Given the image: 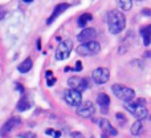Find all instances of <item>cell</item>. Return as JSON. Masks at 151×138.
<instances>
[{
  "instance_id": "obj_27",
  "label": "cell",
  "mask_w": 151,
  "mask_h": 138,
  "mask_svg": "<svg viewBox=\"0 0 151 138\" xmlns=\"http://www.w3.org/2000/svg\"><path fill=\"white\" fill-rule=\"evenodd\" d=\"M55 78H52V80H48V86H52L53 85V84H55Z\"/></svg>"
},
{
  "instance_id": "obj_10",
  "label": "cell",
  "mask_w": 151,
  "mask_h": 138,
  "mask_svg": "<svg viewBox=\"0 0 151 138\" xmlns=\"http://www.w3.org/2000/svg\"><path fill=\"white\" fill-rule=\"evenodd\" d=\"M20 125H21V120L19 117L9 118V120L3 125V128L0 129V136H5V134H8L11 130H13L16 126H20Z\"/></svg>"
},
{
  "instance_id": "obj_15",
  "label": "cell",
  "mask_w": 151,
  "mask_h": 138,
  "mask_svg": "<svg viewBox=\"0 0 151 138\" xmlns=\"http://www.w3.org/2000/svg\"><path fill=\"white\" fill-rule=\"evenodd\" d=\"M141 36H142V39H143V44L146 45V47L151 44V24L141 28Z\"/></svg>"
},
{
  "instance_id": "obj_25",
  "label": "cell",
  "mask_w": 151,
  "mask_h": 138,
  "mask_svg": "<svg viewBox=\"0 0 151 138\" xmlns=\"http://www.w3.org/2000/svg\"><path fill=\"white\" fill-rule=\"evenodd\" d=\"M4 16H5V11H4V8L0 7V20H3V19H4Z\"/></svg>"
},
{
  "instance_id": "obj_7",
  "label": "cell",
  "mask_w": 151,
  "mask_h": 138,
  "mask_svg": "<svg viewBox=\"0 0 151 138\" xmlns=\"http://www.w3.org/2000/svg\"><path fill=\"white\" fill-rule=\"evenodd\" d=\"M91 78H93V81L96 84H98V85L105 84V82H107L110 78V70L107 68H97L91 73Z\"/></svg>"
},
{
  "instance_id": "obj_6",
  "label": "cell",
  "mask_w": 151,
  "mask_h": 138,
  "mask_svg": "<svg viewBox=\"0 0 151 138\" xmlns=\"http://www.w3.org/2000/svg\"><path fill=\"white\" fill-rule=\"evenodd\" d=\"M72 49H73V43L70 40H65V41L60 43V45L56 49V60L58 61L66 60L69 57V55H70Z\"/></svg>"
},
{
  "instance_id": "obj_3",
  "label": "cell",
  "mask_w": 151,
  "mask_h": 138,
  "mask_svg": "<svg viewBox=\"0 0 151 138\" xmlns=\"http://www.w3.org/2000/svg\"><path fill=\"white\" fill-rule=\"evenodd\" d=\"M76 51H77V53L80 56H94V55H97V53H99L101 45H99V43L94 41V40H90V41L82 43L81 45H78Z\"/></svg>"
},
{
  "instance_id": "obj_30",
  "label": "cell",
  "mask_w": 151,
  "mask_h": 138,
  "mask_svg": "<svg viewBox=\"0 0 151 138\" xmlns=\"http://www.w3.org/2000/svg\"><path fill=\"white\" fill-rule=\"evenodd\" d=\"M40 43H41V41L39 40V41H37V49H40V48H41V44H40Z\"/></svg>"
},
{
  "instance_id": "obj_24",
  "label": "cell",
  "mask_w": 151,
  "mask_h": 138,
  "mask_svg": "<svg viewBox=\"0 0 151 138\" xmlns=\"http://www.w3.org/2000/svg\"><path fill=\"white\" fill-rule=\"evenodd\" d=\"M142 15L151 16V9H149V8H143V9H142Z\"/></svg>"
},
{
  "instance_id": "obj_21",
  "label": "cell",
  "mask_w": 151,
  "mask_h": 138,
  "mask_svg": "<svg viewBox=\"0 0 151 138\" xmlns=\"http://www.w3.org/2000/svg\"><path fill=\"white\" fill-rule=\"evenodd\" d=\"M115 118H117L118 121H119V122H126V118H125V114H122V113H117V114H115Z\"/></svg>"
},
{
  "instance_id": "obj_4",
  "label": "cell",
  "mask_w": 151,
  "mask_h": 138,
  "mask_svg": "<svg viewBox=\"0 0 151 138\" xmlns=\"http://www.w3.org/2000/svg\"><path fill=\"white\" fill-rule=\"evenodd\" d=\"M113 93L118 97L122 101H131L135 97V92L131 88H127V86L122 85V84H114L111 88Z\"/></svg>"
},
{
  "instance_id": "obj_32",
  "label": "cell",
  "mask_w": 151,
  "mask_h": 138,
  "mask_svg": "<svg viewBox=\"0 0 151 138\" xmlns=\"http://www.w3.org/2000/svg\"><path fill=\"white\" fill-rule=\"evenodd\" d=\"M149 120H150V121H151V116H150V117H149Z\"/></svg>"
},
{
  "instance_id": "obj_23",
  "label": "cell",
  "mask_w": 151,
  "mask_h": 138,
  "mask_svg": "<svg viewBox=\"0 0 151 138\" xmlns=\"http://www.w3.org/2000/svg\"><path fill=\"white\" fill-rule=\"evenodd\" d=\"M47 134H49V136H55V137H60L61 133L60 131H55V130H50V129H48L47 131H45Z\"/></svg>"
},
{
  "instance_id": "obj_29",
  "label": "cell",
  "mask_w": 151,
  "mask_h": 138,
  "mask_svg": "<svg viewBox=\"0 0 151 138\" xmlns=\"http://www.w3.org/2000/svg\"><path fill=\"white\" fill-rule=\"evenodd\" d=\"M72 136H74V137H81V134H80V133H72Z\"/></svg>"
},
{
  "instance_id": "obj_9",
  "label": "cell",
  "mask_w": 151,
  "mask_h": 138,
  "mask_svg": "<svg viewBox=\"0 0 151 138\" xmlns=\"http://www.w3.org/2000/svg\"><path fill=\"white\" fill-rule=\"evenodd\" d=\"M68 85L73 89H77L80 92H83L89 88V82L86 78H82V77H78V76H73L68 80Z\"/></svg>"
},
{
  "instance_id": "obj_26",
  "label": "cell",
  "mask_w": 151,
  "mask_h": 138,
  "mask_svg": "<svg viewBox=\"0 0 151 138\" xmlns=\"http://www.w3.org/2000/svg\"><path fill=\"white\" fill-rule=\"evenodd\" d=\"M20 137H35V134L33 133H23V134H20Z\"/></svg>"
},
{
  "instance_id": "obj_1",
  "label": "cell",
  "mask_w": 151,
  "mask_h": 138,
  "mask_svg": "<svg viewBox=\"0 0 151 138\" xmlns=\"http://www.w3.org/2000/svg\"><path fill=\"white\" fill-rule=\"evenodd\" d=\"M126 27V17L121 11H110L107 13V28L110 33L118 35L125 29Z\"/></svg>"
},
{
  "instance_id": "obj_20",
  "label": "cell",
  "mask_w": 151,
  "mask_h": 138,
  "mask_svg": "<svg viewBox=\"0 0 151 138\" xmlns=\"http://www.w3.org/2000/svg\"><path fill=\"white\" fill-rule=\"evenodd\" d=\"M118 4L123 11H129L133 7V0H118Z\"/></svg>"
},
{
  "instance_id": "obj_31",
  "label": "cell",
  "mask_w": 151,
  "mask_h": 138,
  "mask_svg": "<svg viewBox=\"0 0 151 138\" xmlns=\"http://www.w3.org/2000/svg\"><path fill=\"white\" fill-rule=\"evenodd\" d=\"M25 3H31V1H33V0H24Z\"/></svg>"
},
{
  "instance_id": "obj_13",
  "label": "cell",
  "mask_w": 151,
  "mask_h": 138,
  "mask_svg": "<svg viewBox=\"0 0 151 138\" xmlns=\"http://www.w3.org/2000/svg\"><path fill=\"white\" fill-rule=\"evenodd\" d=\"M68 8H69V4H68V3H61V4L56 5V8H55V11H53V13L50 15V17L47 20V24H52L53 21H55L56 19H57L58 16L61 15V13L65 12Z\"/></svg>"
},
{
  "instance_id": "obj_33",
  "label": "cell",
  "mask_w": 151,
  "mask_h": 138,
  "mask_svg": "<svg viewBox=\"0 0 151 138\" xmlns=\"http://www.w3.org/2000/svg\"><path fill=\"white\" fill-rule=\"evenodd\" d=\"M138 1H143V0H138Z\"/></svg>"
},
{
  "instance_id": "obj_2",
  "label": "cell",
  "mask_w": 151,
  "mask_h": 138,
  "mask_svg": "<svg viewBox=\"0 0 151 138\" xmlns=\"http://www.w3.org/2000/svg\"><path fill=\"white\" fill-rule=\"evenodd\" d=\"M125 108L137 120H145V118L149 117V112H147L146 106H145V100L142 98L137 100L135 102H133V100L131 101H126Z\"/></svg>"
},
{
  "instance_id": "obj_17",
  "label": "cell",
  "mask_w": 151,
  "mask_h": 138,
  "mask_svg": "<svg viewBox=\"0 0 151 138\" xmlns=\"http://www.w3.org/2000/svg\"><path fill=\"white\" fill-rule=\"evenodd\" d=\"M29 108H31V102L27 100L25 96H23L20 101L17 102V110L19 112H25V110H28Z\"/></svg>"
},
{
  "instance_id": "obj_8",
  "label": "cell",
  "mask_w": 151,
  "mask_h": 138,
  "mask_svg": "<svg viewBox=\"0 0 151 138\" xmlns=\"http://www.w3.org/2000/svg\"><path fill=\"white\" fill-rule=\"evenodd\" d=\"M96 113V108H94V104L90 101L86 102H81L80 105L77 106V114L81 116V117H91V116Z\"/></svg>"
},
{
  "instance_id": "obj_12",
  "label": "cell",
  "mask_w": 151,
  "mask_h": 138,
  "mask_svg": "<svg viewBox=\"0 0 151 138\" xmlns=\"http://www.w3.org/2000/svg\"><path fill=\"white\" fill-rule=\"evenodd\" d=\"M98 124H99V128H101L102 131H104V136H117V134H118V131L113 128L111 124H110L106 118L99 120Z\"/></svg>"
},
{
  "instance_id": "obj_16",
  "label": "cell",
  "mask_w": 151,
  "mask_h": 138,
  "mask_svg": "<svg viewBox=\"0 0 151 138\" xmlns=\"http://www.w3.org/2000/svg\"><path fill=\"white\" fill-rule=\"evenodd\" d=\"M32 66H33V61H32V59L28 57L17 66V70L20 73H27V72H29V70L32 69Z\"/></svg>"
},
{
  "instance_id": "obj_28",
  "label": "cell",
  "mask_w": 151,
  "mask_h": 138,
  "mask_svg": "<svg viewBox=\"0 0 151 138\" xmlns=\"http://www.w3.org/2000/svg\"><path fill=\"white\" fill-rule=\"evenodd\" d=\"M52 74H53V73L50 72V70H48V72H47V77H48V78H49V77H50V76H52Z\"/></svg>"
},
{
  "instance_id": "obj_5",
  "label": "cell",
  "mask_w": 151,
  "mask_h": 138,
  "mask_svg": "<svg viewBox=\"0 0 151 138\" xmlns=\"http://www.w3.org/2000/svg\"><path fill=\"white\" fill-rule=\"evenodd\" d=\"M81 93H82V92L70 88L64 92V100H65V102L68 105H70V106H78V105L82 102V96H81Z\"/></svg>"
},
{
  "instance_id": "obj_22",
  "label": "cell",
  "mask_w": 151,
  "mask_h": 138,
  "mask_svg": "<svg viewBox=\"0 0 151 138\" xmlns=\"http://www.w3.org/2000/svg\"><path fill=\"white\" fill-rule=\"evenodd\" d=\"M73 72H80V70H82V64H81V61H77L76 63V66L74 68H72Z\"/></svg>"
},
{
  "instance_id": "obj_19",
  "label": "cell",
  "mask_w": 151,
  "mask_h": 138,
  "mask_svg": "<svg viewBox=\"0 0 151 138\" xmlns=\"http://www.w3.org/2000/svg\"><path fill=\"white\" fill-rule=\"evenodd\" d=\"M142 130H143V125H142L141 120L135 121V122L133 124V126H131V134H133V136H139V134L142 133Z\"/></svg>"
},
{
  "instance_id": "obj_11",
  "label": "cell",
  "mask_w": 151,
  "mask_h": 138,
  "mask_svg": "<svg viewBox=\"0 0 151 138\" xmlns=\"http://www.w3.org/2000/svg\"><path fill=\"white\" fill-rule=\"evenodd\" d=\"M96 36H97V31L94 28H85L77 36V39L81 43H86V41H90V40H94Z\"/></svg>"
},
{
  "instance_id": "obj_18",
  "label": "cell",
  "mask_w": 151,
  "mask_h": 138,
  "mask_svg": "<svg viewBox=\"0 0 151 138\" xmlns=\"http://www.w3.org/2000/svg\"><path fill=\"white\" fill-rule=\"evenodd\" d=\"M93 20V16H91V13H83V15H81L80 17H78V27H85L86 24L89 23V21Z\"/></svg>"
},
{
  "instance_id": "obj_14",
  "label": "cell",
  "mask_w": 151,
  "mask_h": 138,
  "mask_svg": "<svg viewBox=\"0 0 151 138\" xmlns=\"http://www.w3.org/2000/svg\"><path fill=\"white\" fill-rule=\"evenodd\" d=\"M97 104L102 108V112L106 113L107 112V106L110 105V97L106 93H99L97 96Z\"/></svg>"
}]
</instances>
